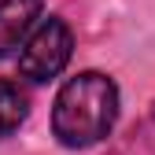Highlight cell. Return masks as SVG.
I'll return each instance as SVG.
<instances>
[{
    "label": "cell",
    "mask_w": 155,
    "mask_h": 155,
    "mask_svg": "<svg viewBox=\"0 0 155 155\" xmlns=\"http://www.w3.org/2000/svg\"><path fill=\"white\" fill-rule=\"evenodd\" d=\"M114 118H118V89L107 74L85 70L70 78L55 96L52 111V133L67 148H89L104 140Z\"/></svg>",
    "instance_id": "1"
},
{
    "label": "cell",
    "mask_w": 155,
    "mask_h": 155,
    "mask_svg": "<svg viewBox=\"0 0 155 155\" xmlns=\"http://www.w3.org/2000/svg\"><path fill=\"white\" fill-rule=\"evenodd\" d=\"M70 48H74L70 26L63 18H45V22L30 33V41L22 45L18 70H22V78H30V81H48V78H55L67 67Z\"/></svg>",
    "instance_id": "2"
},
{
    "label": "cell",
    "mask_w": 155,
    "mask_h": 155,
    "mask_svg": "<svg viewBox=\"0 0 155 155\" xmlns=\"http://www.w3.org/2000/svg\"><path fill=\"white\" fill-rule=\"evenodd\" d=\"M41 15V0H0V59L22 45Z\"/></svg>",
    "instance_id": "3"
},
{
    "label": "cell",
    "mask_w": 155,
    "mask_h": 155,
    "mask_svg": "<svg viewBox=\"0 0 155 155\" xmlns=\"http://www.w3.org/2000/svg\"><path fill=\"white\" fill-rule=\"evenodd\" d=\"M26 111H30L26 92L15 81H4V78H0V137H8V133H15L18 126H22Z\"/></svg>",
    "instance_id": "4"
}]
</instances>
